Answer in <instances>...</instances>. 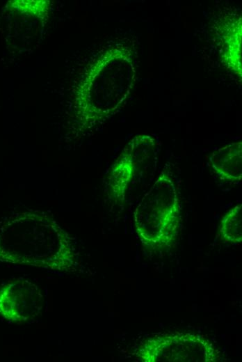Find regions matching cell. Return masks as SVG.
<instances>
[{"label":"cell","mask_w":242,"mask_h":362,"mask_svg":"<svg viewBox=\"0 0 242 362\" xmlns=\"http://www.w3.org/2000/svg\"><path fill=\"white\" fill-rule=\"evenodd\" d=\"M219 237L224 242L239 244L242 242V205L229 210L223 217L218 228Z\"/></svg>","instance_id":"7"},{"label":"cell","mask_w":242,"mask_h":362,"mask_svg":"<svg viewBox=\"0 0 242 362\" xmlns=\"http://www.w3.org/2000/svg\"><path fill=\"white\" fill-rule=\"evenodd\" d=\"M136 64L131 47L117 43L87 67L74 90V103L82 120H101L122 104L134 85Z\"/></svg>","instance_id":"1"},{"label":"cell","mask_w":242,"mask_h":362,"mask_svg":"<svg viewBox=\"0 0 242 362\" xmlns=\"http://www.w3.org/2000/svg\"><path fill=\"white\" fill-rule=\"evenodd\" d=\"M181 221L177 184L168 173L162 172L134 212L136 233L145 246L163 249L176 240Z\"/></svg>","instance_id":"2"},{"label":"cell","mask_w":242,"mask_h":362,"mask_svg":"<svg viewBox=\"0 0 242 362\" xmlns=\"http://www.w3.org/2000/svg\"><path fill=\"white\" fill-rule=\"evenodd\" d=\"M220 31L223 63L241 79V16L228 17L223 22Z\"/></svg>","instance_id":"5"},{"label":"cell","mask_w":242,"mask_h":362,"mask_svg":"<svg viewBox=\"0 0 242 362\" xmlns=\"http://www.w3.org/2000/svg\"><path fill=\"white\" fill-rule=\"evenodd\" d=\"M213 171L223 180L239 182L242 178V143L216 149L209 157Z\"/></svg>","instance_id":"6"},{"label":"cell","mask_w":242,"mask_h":362,"mask_svg":"<svg viewBox=\"0 0 242 362\" xmlns=\"http://www.w3.org/2000/svg\"><path fill=\"white\" fill-rule=\"evenodd\" d=\"M26 281H16L0 289V314L13 322L27 321L35 313L33 288Z\"/></svg>","instance_id":"4"},{"label":"cell","mask_w":242,"mask_h":362,"mask_svg":"<svg viewBox=\"0 0 242 362\" xmlns=\"http://www.w3.org/2000/svg\"><path fill=\"white\" fill-rule=\"evenodd\" d=\"M138 355L145 362H211L221 359L209 340L189 333L156 335L143 344Z\"/></svg>","instance_id":"3"},{"label":"cell","mask_w":242,"mask_h":362,"mask_svg":"<svg viewBox=\"0 0 242 362\" xmlns=\"http://www.w3.org/2000/svg\"><path fill=\"white\" fill-rule=\"evenodd\" d=\"M17 9H26V13L35 15L36 17L42 15L43 17L49 9V1H16L13 3Z\"/></svg>","instance_id":"8"}]
</instances>
